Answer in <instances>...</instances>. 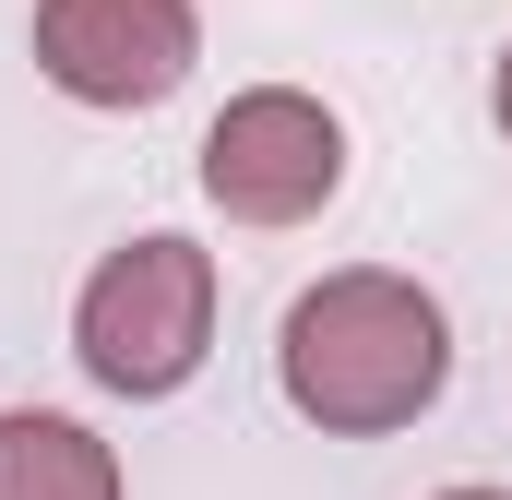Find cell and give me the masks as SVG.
Wrapping results in <instances>:
<instances>
[{
    "label": "cell",
    "instance_id": "5b68a950",
    "mask_svg": "<svg viewBox=\"0 0 512 500\" xmlns=\"http://www.w3.org/2000/svg\"><path fill=\"white\" fill-rule=\"evenodd\" d=\"M0 500H120V453L60 405H0Z\"/></svg>",
    "mask_w": 512,
    "mask_h": 500
},
{
    "label": "cell",
    "instance_id": "52a82bcc",
    "mask_svg": "<svg viewBox=\"0 0 512 500\" xmlns=\"http://www.w3.org/2000/svg\"><path fill=\"white\" fill-rule=\"evenodd\" d=\"M429 500H512V489H429Z\"/></svg>",
    "mask_w": 512,
    "mask_h": 500
},
{
    "label": "cell",
    "instance_id": "3957f363",
    "mask_svg": "<svg viewBox=\"0 0 512 500\" xmlns=\"http://www.w3.org/2000/svg\"><path fill=\"white\" fill-rule=\"evenodd\" d=\"M346 191V120L298 84H251L203 131V203L227 227H310Z\"/></svg>",
    "mask_w": 512,
    "mask_h": 500
},
{
    "label": "cell",
    "instance_id": "277c9868",
    "mask_svg": "<svg viewBox=\"0 0 512 500\" xmlns=\"http://www.w3.org/2000/svg\"><path fill=\"white\" fill-rule=\"evenodd\" d=\"M203 60L191 0H36V72L72 108H167Z\"/></svg>",
    "mask_w": 512,
    "mask_h": 500
},
{
    "label": "cell",
    "instance_id": "7a4b0ae2",
    "mask_svg": "<svg viewBox=\"0 0 512 500\" xmlns=\"http://www.w3.org/2000/svg\"><path fill=\"white\" fill-rule=\"evenodd\" d=\"M72 358L120 405H167L179 381L215 358V250L179 239V227L120 239L84 274V298H72Z\"/></svg>",
    "mask_w": 512,
    "mask_h": 500
},
{
    "label": "cell",
    "instance_id": "6da1fadb",
    "mask_svg": "<svg viewBox=\"0 0 512 500\" xmlns=\"http://www.w3.org/2000/svg\"><path fill=\"white\" fill-rule=\"evenodd\" d=\"M441 381H453V310L393 262H346V274L298 286L286 322H274V393L322 441L417 429L441 405Z\"/></svg>",
    "mask_w": 512,
    "mask_h": 500
},
{
    "label": "cell",
    "instance_id": "8992f818",
    "mask_svg": "<svg viewBox=\"0 0 512 500\" xmlns=\"http://www.w3.org/2000/svg\"><path fill=\"white\" fill-rule=\"evenodd\" d=\"M489 120H501V143H512V48H501V72H489Z\"/></svg>",
    "mask_w": 512,
    "mask_h": 500
}]
</instances>
